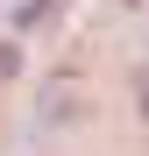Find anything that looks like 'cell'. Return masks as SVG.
<instances>
[{"label":"cell","mask_w":149,"mask_h":156,"mask_svg":"<svg viewBox=\"0 0 149 156\" xmlns=\"http://www.w3.org/2000/svg\"><path fill=\"white\" fill-rule=\"evenodd\" d=\"M85 114H92L85 99L71 92V85H57V92H50V107L36 114V128H71V121H85Z\"/></svg>","instance_id":"1"},{"label":"cell","mask_w":149,"mask_h":156,"mask_svg":"<svg viewBox=\"0 0 149 156\" xmlns=\"http://www.w3.org/2000/svg\"><path fill=\"white\" fill-rule=\"evenodd\" d=\"M14 71H21V50H14V43H0V78H14Z\"/></svg>","instance_id":"2"}]
</instances>
